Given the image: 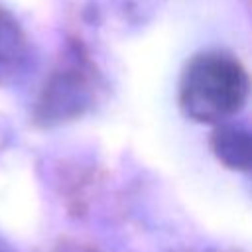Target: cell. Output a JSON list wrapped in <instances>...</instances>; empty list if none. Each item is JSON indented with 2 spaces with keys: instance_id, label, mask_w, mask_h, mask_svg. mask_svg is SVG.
<instances>
[{
  "instance_id": "6da1fadb",
  "label": "cell",
  "mask_w": 252,
  "mask_h": 252,
  "mask_svg": "<svg viewBox=\"0 0 252 252\" xmlns=\"http://www.w3.org/2000/svg\"><path fill=\"white\" fill-rule=\"evenodd\" d=\"M250 79L242 61L222 49L195 53L183 67L177 87L179 110L203 124H220L248 100Z\"/></svg>"
},
{
  "instance_id": "7a4b0ae2",
  "label": "cell",
  "mask_w": 252,
  "mask_h": 252,
  "mask_svg": "<svg viewBox=\"0 0 252 252\" xmlns=\"http://www.w3.org/2000/svg\"><path fill=\"white\" fill-rule=\"evenodd\" d=\"M100 77L79 41L69 43L51 73L41 85L33 104V120L41 126H55L89 112L98 98Z\"/></svg>"
},
{
  "instance_id": "3957f363",
  "label": "cell",
  "mask_w": 252,
  "mask_h": 252,
  "mask_svg": "<svg viewBox=\"0 0 252 252\" xmlns=\"http://www.w3.org/2000/svg\"><path fill=\"white\" fill-rule=\"evenodd\" d=\"M32 65V43L16 16L0 4V87L18 83Z\"/></svg>"
},
{
  "instance_id": "277c9868",
  "label": "cell",
  "mask_w": 252,
  "mask_h": 252,
  "mask_svg": "<svg viewBox=\"0 0 252 252\" xmlns=\"http://www.w3.org/2000/svg\"><path fill=\"white\" fill-rule=\"evenodd\" d=\"M211 150L220 163L230 169L248 171L250 167V132L244 124L220 122L211 134Z\"/></svg>"
}]
</instances>
